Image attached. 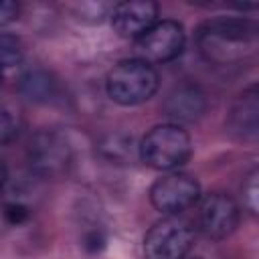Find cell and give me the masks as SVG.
<instances>
[{
    "label": "cell",
    "mask_w": 259,
    "mask_h": 259,
    "mask_svg": "<svg viewBox=\"0 0 259 259\" xmlns=\"http://www.w3.org/2000/svg\"><path fill=\"white\" fill-rule=\"evenodd\" d=\"M103 245H105V239H103V235L101 233H89L87 237H85V247H87V251H99V249H103Z\"/></svg>",
    "instance_id": "18"
},
{
    "label": "cell",
    "mask_w": 259,
    "mask_h": 259,
    "mask_svg": "<svg viewBox=\"0 0 259 259\" xmlns=\"http://www.w3.org/2000/svg\"><path fill=\"white\" fill-rule=\"evenodd\" d=\"M200 53L214 63L241 61L257 49V24L247 18L221 16L198 28Z\"/></svg>",
    "instance_id": "1"
},
{
    "label": "cell",
    "mask_w": 259,
    "mask_h": 259,
    "mask_svg": "<svg viewBox=\"0 0 259 259\" xmlns=\"http://www.w3.org/2000/svg\"><path fill=\"white\" fill-rule=\"evenodd\" d=\"M158 73L154 65L142 59L119 61L107 73V95L119 105H140L158 89Z\"/></svg>",
    "instance_id": "3"
},
{
    "label": "cell",
    "mask_w": 259,
    "mask_h": 259,
    "mask_svg": "<svg viewBox=\"0 0 259 259\" xmlns=\"http://www.w3.org/2000/svg\"><path fill=\"white\" fill-rule=\"evenodd\" d=\"M198 225L208 239L229 237L239 225L237 202L223 192L206 194L198 206Z\"/></svg>",
    "instance_id": "8"
},
{
    "label": "cell",
    "mask_w": 259,
    "mask_h": 259,
    "mask_svg": "<svg viewBox=\"0 0 259 259\" xmlns=\"http://www.w3.org/2000/svg\"><path fill=\"white\" fill-rule=\"evenodd\" d=\"M204 107H206L204 95L196 87H180L166 101L168 115H172L176 119H184V121H192V119L200 117Z\"/></svg>",
    "instance_id": "11"
},
{
    "label": "cell",
    "mask_w": 259,
    "mask_h": 259,
    "mask_svg": "<svg viewBox=\"0 0 259 259\" xmlns=\"http://www.w3.org/2000/svg\"><path fill=\"white\" fill-rule=\"evenodd\" d=\"M134 42H136V59H142L150 65L168 63L182 55L186 45V34L180 22L158 20Z\"/></svg>",
    "instance_id": "5"
},
{
    "label": "cell",
    "mask_w": 259,
    "mask_h": 259,
    "mask_svg": "<svg viewBox=\"0 0 259 259\" xmlns=\"http://www.w3.org/2000/svg\"><path fill=\"white\" fill-rule=\"evenodd\" d=\"M0 83H2V69H0Z\"/></svg>",
    "instance_id": "20"
},
{
    "label": "cell",
    "mask_w": 259,
    "mask_h": 259,
    "mask_svg": "<svg viewBox=\"0 0 259 259\" xmlns=\"http://www.w3.org/2000/svg\"><path fill=\"white\" fill-rule=\"evenodd\" d=\"M4 182H6V166H4V162L0 160V192H2V188H4Z\"/></svg>",
    "instance_id": "19"
},
{
    "label": "cell",
    "mask_w": 259,
    "mask_h": 259,
    "mask_svg": "<svg viewBox=\"0 0 259 259\" xmlns=\"http://www.w3.org/2000/svg\"><path fill=\"white\" fill-rule=\"evenodd\" d=\"M69 146L57 132H38L28 146V164L40 176H59L69 164Z\"/></svg>",
    "instance_id": "7"
},
{
    "label": "cell",
    "mask_w": 259,
    "mask_h": 259,
    "mask_svg": "<svg viewBox=\"0 0 259 259\" xmlns=\"http://www.w3.org/2000/svg\"><path fill=\"white\" fill-rule=\"evenodd\" d=\"M20 93L30 101H49L55 95V81L47 71H28L20 79Z\"/></svg>",
    "instance_id": "12"
},
{
    "label": "cell",
    "mask_w": 259,
    "mask_h": 259,
    "mask_svg": "<svg viewBox=\"0 0 259 259\" xmlns=\"http://www.w3.org/2000/svg\"><path fill=\"white\" fill-rule=\"evenodd\" d=\"M200 198V184L184 172H170L150 188V200L162 214H180Z\"/></svg>",
    "instance_id": "6"
},
{
    "label": "cell",
    "mask_w": 259,
    "mask_h": 259,
    "mask_svg": "<svg viewBox=\"0 0 259 259\" xmlns=\"http://www.w3.org/2000/svg\"><path fill=\"white\" fill-rule=\"evenodd\" d=\"M111 26L121 38H140L154 22H158V4L152 0H127L113 4Z\"/></svg>",
    "instance_id": "9"
},
{
    "label": "cell",
    "mask_w": 259,
    "mask_h": 259,
    "mask_svg": "<svg viewBox=\"0 0 259 259\" xmlns=\"http://www.w3.org/2000/svg\"><path fill=\"white\" fill-rule=\"evenodd\" d=\"M229 127L233 134H237L243 140H255L259 130V93L257 87L251 85L247 91L239 95L235 101L231 115H229Z\"/></svg>",
    "instance_id": "10"
},
{
    "label": "cell",
    "mask_w": 259,
    "mask_h": 259,
    "mask_svg": "<svg viewBox=\"0 0 259 259\" xmlns=\"http://www.w3.org/2000/svg\"><path fill=\"white\" fill-rule=\"evenodd\" d=\"M2 212H4V219H6L10 225H22V223L30 217L28 206H24L22 202H8Z\"/></svg>",
    "instance_id": "16"
},
{
    "label": "cell",
    "mask_w": 259,
    "mask_h": 259,
    "mask_svg": "<svg viewBox=\"0 0 259 259\" xmlns=\"http://www.w3.org/2000/svg\"><path fill=\"white\" fill-rule=\"evenodd\" d=\"M257 178L259 172L251 170V174L247 176L245 184H243V198H245V206L251 214H257V206H259V186H257Z\"/></svg>",
    "instance_id": "15"
},
{
    "label": "cell",
    "mask_w": 259,
    "mask_h": 259,
    "mask_svg": "<svg viewBox=\"0 0 259 259\" xmlns=\"http://www.w3.org/2000/svg\"><path fill=\"white\" fill-rule=\"evenodd\" d=\"M190 154V136L176 123L156 125L140 142V158L146 166L154 170H176L188 162Z\"/></svg>",
    "instance_id": "2"
},
{
    "label": "cell",
    "mask_w": 259,
    "mask_h": 259,
    "mask_svg": "<svg viewBox=\"0 0 259 259\" xmlns=\"http://www.w3.org/2000/svg\"><path fill=\"white\" fill-rule=\"evenodd\" d=\"M194 243L192 225L180 214H166L144 237V259H184Z\"/></svg>",
    "instance_id": "4"
},
{
    "label": "cell",
    "mask_w": 259,
    "mask_h": 259,
    "mask_svg": "<svg viewBox=\"0 0 259 259\" xmlns=\"http://www.w3.org/2000/svg\"><path fill=\"white\" fill-rule=\"evenodd\" d=\"M18 10H20V8H18L16 2H12V0H0V26H4V24H8V22L16 20Z\"/></svg>",
    "instance_id": "17"
},
{
    "label": "cell",
    "mask_w": 259,
    "mask_h": 259,
    "mask_svg": "<svg viewBox=\"0 0 259 259\" xmlns=\"http://www.w3.org/2000/svg\"><path fill=\"white\" fill-rule=\"evenodd\" d=\"M22 42L10 32H0V69L18 65L22 61Z\"/></svg>",
    "instance_id": "13"
},
{
    "label": "cell",
    "mask_w": 259,
    "mask_h": 259,
    "mask_svg": "<svg viewBox=\"0 0 259 259\" xmlns=\"http://www.w3.org/2000/svg\"><path fill=\"white\" fill-rule=\"evenodd\" d=\"M18 134V119L14 111L0 103V146L12 142Z\"/></svg>",
    "instance_id": "14"
}]
</instances>
